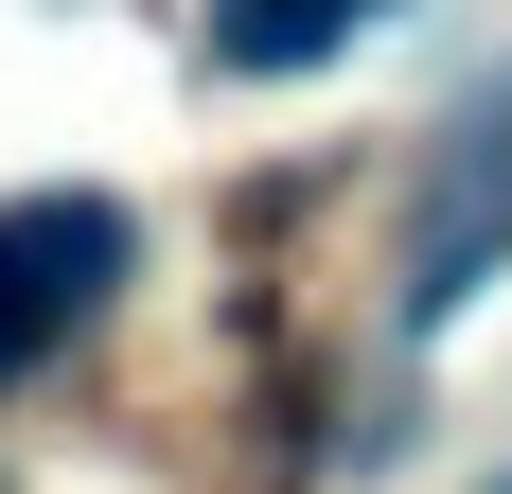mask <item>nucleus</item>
Segmentation results:
<instances>
[{
  "label": "nucleus",
  "mask_w": 512,
  "mask_h": 494,
  "mask_svg": "<svg viewBox=\"0 0 512 494\" xmlns=\"http://www.w3.org/2000/svg\"><path fill=\"white\" fill-rule=\"evenodd\" d=\"M106 283H124V212H106V195H18V212H0V389L89 336Z\"/></svg>",
  "instance_id": "nucleus-1"
},
{
  "label": "nucleus",
  "mask_w": 512,
  "mask_h": 494,
  "mask_svg": "<svg viewBox=\"0 0 512 494\" xmlns=\"http://www.w3.org/2000/svg\"><path fill=\"white\" fill-rule=\"evenodd\" d=\"M495 265H512V71L442 124V177H424V212H407V318H460Z\"/></svg>",
  "instance_id": "nucleus-2"
},
{
  "label": "nucleus",
  "mask_w": 512,
  "mask_h": 494,
  "mask_svg": "<svg viewBox=\"0 0 512 494\" xmlns=\"http://www.w3.org/2000/svg\"><path fill=\"white\" fill-rule=\"evenodd\" d=\"M389 0H212V53L230 71H318V53H354Z\"/></svg>",
  "instance_id": "nucleus-3"
}]
</instances>
